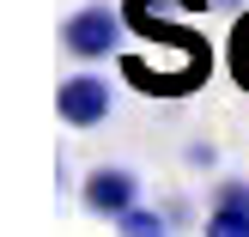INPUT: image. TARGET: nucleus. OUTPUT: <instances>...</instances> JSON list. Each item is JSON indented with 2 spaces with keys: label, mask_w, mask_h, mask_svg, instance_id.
Returning <instances> with one entry per match:
<instances>
[{
  "label": "nucleus",
  "mask_w": 249,
  "mask_h": 237,
  "mask_svg": "<svg viewBox=\"0 0 249 237\" xmlns=\"http://www.w3.org/2000/svg\"><path fill=\"white\" fill-rule=\"evenodd\" d=\"M122 12H109V6H85V12H73L67 24H61V49L67 55H79V61H104L109 49L122 43Z\"/></svg>",
  "instance_id": "obj_1"
},
{
  "label": "nucleus",
  "mask_w": 249,
  "mask_h": 237,
  "mask_svg": "<svg viewBox=\"0 0 249 237\" xmlns=\"http://www.w3.org/2000/svg\"><path fill=\"white\" fill-rule=\"evenodd\" d=\"M55 109H61L67 128H97V122H109V79H97V73H73V79H61Z\"/></svg>",
  "instance_id": "obj_2"
},
{
  "label": "nucleus",
  "mask_w": 249,
  "mask_h": 237,
  "mask_svg": "<svg viewBox=\"0 0 249 237\" xmlns=\"http://www.w3.org/2000/svg\"><path fill=\"white\" fill-rule=\"evenodd\" d=\"M79 195H85V207H91L97 219H122L128 207H140V177L122 170V164H97Z\"/></svg>",
  "instance_id": "obj_3"
},
{
  "label": "nucleus",
  "mask_w": 249,
  "mask_h": 237,
  "mask_svg": "<svg viewBox=\"0 0 249 237\" xmlns=\"http://www.w3.org/2000/svg\"><path fill=\"white\" fill-rule=\"evenodd\" d=\"M207 6H213V0H122V18H128L140 36H152L170 12H207Z\"/></svg>",
  "instance_id": "obj_4"
},
{
  "label": "nucleus",
  "mask_w": 249,
  "mask_h": 237,
  "mask_svg": "<svg viewBox=\"0 0 249 237\" xmlns=\"http://www.w3.org/2000/svg\"><path fill=\"white\" fill-rule=\"evenodd\" d=\"M116 231H122V237H170L164 213H152V207H128V213L116 219Z\"/></svg>",
  "instance_id": "obj_5"
},
{
  "label": "nucleus",
  "mask_w": 249,
  "mask_h": 237,
  "mask_svg": "<svg viewBox=\"0 0 249 237\" xmlns=\"http://www.w3.org/2000/svg\"><path fill=\"white\" fill-rule=\"evenodd\" d=\"M201 237H249V213H243V207H207V231Z\"/></svg>",
  "instance_id": "obj_6"
},
{
  "label": "nucleus",
  "mask_w": 249,
  "mask_h": 237,
  "mask_svg": "<svg viewBox=\"0 0 249 237\" xmlns=\"http://www.w3.org/2000/svg\"><path fill=\"white\" fill-rule=\"evenodd\" d=\"M231 67H237V79H243V91H249V12L237 18V31H231Z\"/></svg>",
  "instance_id": "obj_7"
},
{
  "label": "nucleus",
  "mask_w": 249,
  "mask_h": 237,
  "mask_svg": "<svg viewBox=\"0 0 249 237\" xmlns=\"http://www.w3.org/2000/svg\"><path fill=\"white\" fill-rule=\"evenodd\" d=\"M213 201H219V207H243V213H249V182H237V177H231V182H219V189H213Z\"/></svg>",
  "instance_id": "obj_8"
},
{
  "label": "nucleus",
  "mask_w": 249,
  "mask_h": 237,
  "mask_svg": "<svg viewBox=\"0 0 249 237\" xmlns=\"http://www.w3.org/2000/svg\"><path fill=\"white\" fill-rule=\"evenodd\" d=\"M213 6H243V0H213Z\"/></svg>",
  "instance_id": "obj_9"
}]
</instances>
